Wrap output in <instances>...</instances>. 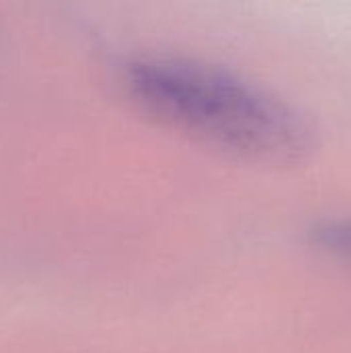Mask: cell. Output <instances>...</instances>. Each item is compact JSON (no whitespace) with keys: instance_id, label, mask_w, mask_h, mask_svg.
<instances>
[{"instance_id":"7a4b0ae2","label":"cell","mask_w":351,"mask_h":353,"mask_svg":"<svg viewBox=\"0 0 351 353\" xmlns=\"http://www.w3.org/2000/svg\"><path fill=\"white\" fill-rule=\"evenodd\" d=\"M308 238L319 250L351 261V217L323 219L310 228Z\"/></svg>"},{"instance_id":"6da1fadb","label":"cell","mask_w":351,"mask_h":353,"mask_svg":"<svg viewBox=\"0 0 351 353\" xmlns=\"http://www.w3.org/2000/svg\"><path fill=\"white\" fill-rule=\"evenodd\" d=\"M124 87L153 120L244 157L292 163L312 149V130L292 105L201 60L139 58L126 66Z\"/></svg>"}]
</instances>
